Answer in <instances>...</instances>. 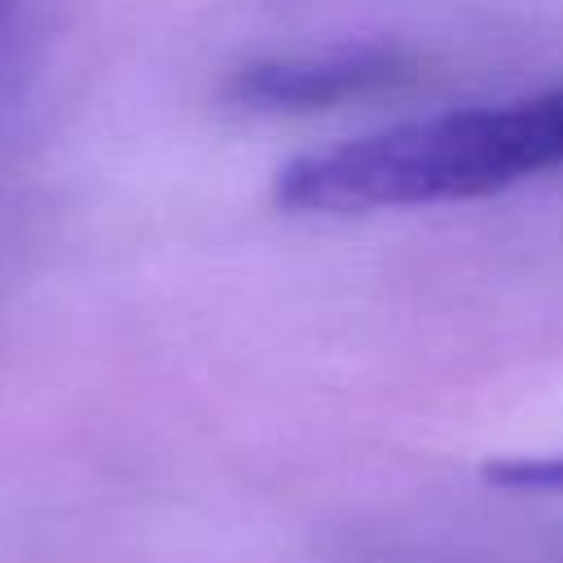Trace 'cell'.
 <instances>
[{"mask_svg":"<svg viewBox=\"0 0 563 563\" xmlns=\"http://www.w3.org/2000/svg\"><path fill=\"white\" fill-rule=\"evenodd\" d=\"M563 167V88L409 119L277 172L273 198L308 216H361L497 194Z\"/></svg>","mask_w":563,"mask_h":563,"instance_id":"6da1fadb","label":"cell"},{"mask_svg":"<svg viewBox=\"0 0 563 563\" xmlns=\"http://www.w3.org/2000/svg\"><path fill=\"white\" fill-rule=\"evenodd\" d=\"M484 479L515 493H563V453L545 457H501L484 466Z\"/></svg>","mask_w":563,"mask_h":563,"instance_id":"3957f363","label":"cell"},{"mask_svg":"<svg viewBox=\"0 0 563 563\" xmlns=\"http://www.w3.org/2000/svg\"><path fill=\"white\" fill-rule=\"evenodd\" d=\"M13 9H18V0H0V31L9 26V18H13Z\"/></svg>","mask_w":563,"mask_h":563,"instance_id":"277c9868","label":"cell"},{"mask_svg":"<svg viewBox=\"0 0 563 563\" xmlns=\"http://www.w3.org/2000/svg\"><path fill=\"white\" fill-rule=\"evenodd\" d=\"M409 75V62L387 48H339L317 57L251 62L229 79V101L251 110H325L352 97L383 92Z\"/></svg>","mask_w":563,"mask_h":563,"instance_id":"7a4b0ae2","label":"cell"}]
</instances>
